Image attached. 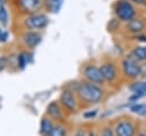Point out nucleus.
Returning a JSON list of instances; mask_svg holds the SVG:
<instances>
[{"mask_svg":"<svg viewBox=\"0 0 146 136\" xmlns=\"http://www.w3.org/2000/svg\"><path fill=\"white\" fill-rule=\"evenodd\" d=\"M103 94L104 91L99 86H97L96 83L89 82V81L80 82V85L78 86L79 97L88 104L98 103L103 98Z\"/></svg>","mask_w":146,"mask_h":136,"instance_id":"f257e3e1","label":"nucleus"},{"mask_svg":"<svg viewBox=\"0 0 146 136\" xmlns=\"http://www.w3.org/2000/svg\"><path fill=\"white\" fill-rule=\"evenodd\" d=\"M115 14L119 19L128 23L129 21L135 18L136 9L128 0H120L115 6Z\"/></svg>","mask_w":146,"mask_h":136,"instance_id":"f03ea898","label":"nucleus"},{"mask_svg":"<svg viewBox=\"0 0 146 136\" xmlns=\"http://www.w3.org/2000/svg\"><path fill=\"white\" fill-rule=\"evenodd\" d=\"M122 71L129 79H137L140 77V65L132 57H127L122 61Z\"/></svg>","mask_w":146,"mask_h":136,"instance_id":"7ed1b4c3","label":"nucleus"},{"mask_svg":"<svg viewBox=\"0 0 146 136\" xmlns=\"http://www.w3.org/2000/svg\"><path fill=\"white\" fill-rule=\"evenodd\" d=\"M114 135L115 136H135L136 135V127L129 120H121L115 126Z\"/></svg>","mask_w":146,"mask_h":136,"instance_id":"20e7f679","label":"nucleus"},{"mask_svg":"<svg viewBox=\"0 0 146 136\" xmlns=\"http://www.w3.org/2000/svg\"><path fill=\"white\" fill-rule=\"evenodd\" d=\"M24 23L29 29L39 30V29L44 27L48 24V17L43 14H33V15L26 17Z\"/></svg>","mask_w":146,"mask_h":136,"instance_id":"39448f33","label":"nucleus"},{"mask_svg":"<svg viewBox=\"0 0 146 136\" xmlns=\"http://www.w3.org/2000/svg\"><path fill=\"white\" fill-rule=\"evenodd\" d=\"M83 74L89 82H92L96 85H102L105 81L99 67H97L95 65H87L83 69Z\"/></svg>","mask_w":146,"mask_h":136,"instance_id":"423d86ee","label":"nucleus"},{"mask_svg":"<svg viewBox=\"0 0 146 136\" xmlns=\"http://www.w3.org/2000/svg\"><path fill=\"white\" fill-rule=\"evenodd\" d=\"M59 99H60L62 105L68 111H74L76 109V106H78L75 96L71 90H67V89L63 90L62 94H60V98Z\"/></svg>","mask_w":146,"mask_h":136,"instance_id":"0eeeda50","label":"nucleus"},{"mask_svg":"<svg viewBox=\"0 0 146 136\" xmlns=\"http://www.w3.org/2000/svg\"><path fill=\"white\" fill-rule=\"evenodd\" d=\"M100 72H102V75L104 78L105 81H114L116 78H117V69L115 66L114 63L112 62H108V63H105L103 64L100 67H99Z\"/></svg>","mask_w":146,"mask_h":136,"instance_id":"6e6552de","label":"nucleus"},{"mask_svg":"<svg viewBox=\"0 0 146 136\" xmlns=\"http://www.w3.org/2000/svg\"><path fill=\"white\" fill-rule=\"evenodd\" d=\"M23 39V42L26 47L29 48H34L36 47L40 42H41V34L39 32H34V31H29V32H25L22 37Z\"/></svg>","mask_w":146,"mask_h":136,"instance_id":"1a4fd4ad","label":"nucleus"},{"mask_svg":"<svg viewBox=\"0 0 146 136\" xmlns=\"http://www.w3.org/2000/svg\"><path fill=\"white\" fill-rule=\"evenodd\" d=\"M46 113L54 120L56 121H60L63 119V111L58 104V102L56 101H52L50 102L48 105H47V109H46Z\"/></svg>","mask_w":146,"mask_h":136,"instance_id":"9d476101","label":"nucleus"},{"mask_svg":"<svg viewBox=\"0 0 146 136\" xmlns=\"http://www.w3.org/2000/svg\"><path fill=\"white\" fill-rule=\"evenodd\" d=\"M125 27L131 33H140L145 29V22L140 18H133L127 23Z\"/></svg>","mask_w":146,"mask_h":136,"instance_id":"9b49d317","label":"nucleus"},{"mask_svg":"<svg viewBox=\"0 0 146 136\" xmlns=\"http://www.w3.org/2000/svg\"><path fill=\"white\" fill-rule=\"evenodd\" d=\"M22 7L27 10V11H35L41 7V1L40 0H21Z\"/></svg>","mask_w":146,"mask_h":136,"instance_id":"f8f14e48","label":"nucleus"},{"mask_svg":"<svg viewBox=\"0 0 146 136\" xmlns=\"http://www.w3.org/2000/svg\"><path fill=\"white\" fill-rule=\"evenodd\" d=\"M54 128V125L51 122V120L47 119V118H42L41 122H40V134L42 136H48L51 130Z\"/></svg>","mask_w":146,"mask_h":136,"instance_id":"ddd939ff","label":"nucleus"},{"mask_svg":"<svg viewBox=\"0 0 146 136\" xmlns=\"http://www.w3.org/2000/svg\"><path fill=\"white\" fill-rule=\"evenodd\" d=\"M132 58L137 62H146V47L144 46H137L132 50Z\"/></svg>","mask_w":146,"mask_h":136,"instance_id":"4468645a","label":"nucleus"},{"mask_svg":"<svg viewBox=\"0 0 146 136\" xmlns=\"http://www.w3.org/2000/svg\"><path fill=\"white\" fill-rule=\"evenodd\" d=\"M46 5L50 13H58L62 8L63 0H47Z\"/></svg>","mask_w":146,"mask_h":136,"instance_id":"2eb2a0df","label":"nucleus"},{"mask_svg":"<svg viewBox=\"0 0 146 136\" xmlns=\"http://www.w3.org/2000/svg\"><path fill=\"white\" fill-rule=\"evenodd\" d=\"M130 111L132 113H136L138 115H146V104H143V103H135L133 105L130 106Z\"/></svg>","mask_w":146,"mask_h":136,"instance_id":"dca6fc26","label":"nucleus"},{"mask_svg":"<svg viewBox=\"0 0 146 136\" xmlns=\"http://www.w3.org/2000/svg\"><path fill=\"white\" fill-rule=\"evenodd\" d=\"M27 63H29V55L26 53H21L17 56V65L19 66V69L24 70L25 66L27 65Z\"/></svg>","mask_w":146,"mask_h":136,"instance_id":"f3484780","label":"nucleus"},{"mask_svg":"<svg viewBox=\"0 0 146 136\" xmlns=\"http://www.w3.org/2000/svg\"><path fill=\"white\" fill-rule=\"evenodd\" d=\"M130 89H131L133 93H145V94H146V82L140 81V82L132 83V85L130 86Z\"/></svg>","mask_w":146,"mask_h":136,"instance_id":"a211bd4d","label":"nucleus"},{"mask_svg":"<svg viewBox=\"0 0 146 136\" xmlns=\"http://www.w3.org/2000/svg\"><path fill=\"white\" fill-rule=\"evenodd\" d=\"M48 136H66V129L63 126H59V125L54 126L51 133Z\"/></svg>","mask_w":146,"mask_h":136,"instance_id":"6ab92c4d","label":"nucleus"},{"mask_svg":"<svg viewBox=\"0 0 146 136\" xmlns=\"http://www.w3.org/2000/svg\"><path fill=\"white\" fill-rule=\"evenodd\" d=\"M0 22L2 25H7L8 23V13L3 5L0 6Z\"/></svg>","mask_w":146,"mask_h":136,"instance_id":"aec40b11","label":"nucleus"},{"mask_svg":"<svg viewBox=\"0 0 146 136\" xmlns=\"http://www.w3.org/2000/svg\"><path fill=\"white\" fill-rule=\"evenodd\" d=\"M97 110H89V111H86L83 113V118L86 119H91V118H95L97 115Z\"/></svg>","mask_w":146,"mask_h":136,"instance_id":"412c9836","label":"nucleus"},{"mask_svg":"<svg viewBox=\"0 0 146 136\" xmlns=\"http://www.w3.org/2000/svg\"><path fill=\"white\" fill-rule=\"evenodd\" d=\"M100 136H115V135H114V131H113L110 127H105V128L103 129Z\"/></svg>","mask_w":146,"mask_h":136,"instance_id":"4be33fe9","label":"nucleus"},{"mask_svg":"<svg viewBox=\"0 0 146 136\" xmlns=\"http://www.w3.org/2000/svg\"><path fill=\"white\" fill-rule=\"evenodd\" d=\"M146 94L145 93H133L131 96H130V101H137V99H139V98H141L143 96H145Z\"/></svg>","mask_w":146,"mask_h":136,"instance_id":"5701e85b","label":"nucleus"},{"mask_svg":"<svg viewBox=\"0 0 146 136\" xmlns=\"http://www.w3.org/2000/svg\"><path fill=\"white\" fill-rule=\"evenodd\" d=\"M8 37H9L8 32L7 31H2L1 34H0V42H6L8 40Z\"/></svg>","mask_w":146,"mask_h":136,"instance_id":"b1692460","label":"nucleus"},{"mask_svg":"<svg viewBox=\"0 0 146 136\" xmlns=\"http://www.w3.org/2000/svg\"><path fill=\"white\" fill-rule=\"evenodd\" d=\"M6 66H7V58L3 57V56H1L0 57V71H2Z\"/></svg>","mask_w":146,"mask_h":136,"instance_id":"393cba45","label":"nucleus"},{"mask_svg":"<svg viewBox=\"0 0 146 136\" xmlns=\"http://www.w3.org/2000/svg\"><path fill=\"white\" fill-rule=\"evenodd\" d=\"M140 77L146 78V64H141L140 65Z\"/></svg>","mask_w":146,"mask_h":136,"instance_id":"a878e982","label":"nucleus"},{"mask_svg":"<svg viewBox=\"0 0 146 136\" xmlns=\"http://www.w3.org/2000/svg\"><path fill=\"white\" fill-rule=\"evenodd\" d=\"M75 136H89V133H86L84 130H78L76 131V134H75Z\"/></svg>","mask_w":146,"mask_h":136,"instance_id":"bb28decb","label":"nucleus"},{"mask_svg":"<svg viewBox=\"0 0 146 136\" xmlns=\"http://www.w3.org/2000/svg\"><path fill=\"white\" fill-rule=\"evenodd\" d=\"M139 41H143V42H146V35H137L136 37Z\"/></svg>","mask_w":146,"mask_h":136,"instance_id":"cd10ccee","label":"nucleus"},{"mask_svg":"<svg viewBox=\"0 0 146 136\" xmlns=\"http://www.w3.org/2000/svg\"><path fill=\"white\" fill-rule=\"evenodd\" d=\"M131 1H133L138 5H146V0H131Z\"/></svg>","mask_w":146,"mask_h":136,"instance_id":"c85d7f7f","label":"nucleus"},{"mask_svg":"<svg viewBox=\"0 0 146 136\" xmlns=\"http://www.w3.org/2000/svg\"><path fill=\"white\" fill-rule=\"evenodd\" d=\"M89 136H96V135H95L94 131H90V133H89Z\"/></svg>","mask_w":146,"mask_h":136,"instance_id":"c756f323","label":"nucleus"},{"mask_svg":"<svg viewBox=\"0 0 146 136\" xmlns=\"http://www.w3.org/2000/svg\"><path fill=\"white\" fill-rule=\"evenodd\" d=\"M6 1H7V0H0V3L3 5V3H6Z\"/></svg>","mask_w":146,"mask_h":136,"instance_id":"7c9ffc66","label":"nucleus"},{"mask_svg":"<svg viewBox=\"0 0 146 136\" xmlns=\"http://www.w3.org/2000/svg\"><path fill=\"white\" fill-rule=\"evenodd\" d=\"M139 136H146V134H139Z\"/></svg>","mask_w":146,"mask_h":136,"instance_id":"2f4dec72","label":"nucleus"},{"mask_svg":"<svg viewBox=\"0 0 146 136\" xmlns=\"http://www.w3.org/2000/svg\"><path fill=\"white\" fill-rule=\"evenodd\" d=\"M1 32H2V30H1V29H0V34H1Z\"/></svg>","mask_w":146,"mask_h":136,"instance_id":"473e14b6","label":"nucleus"}]
</instances>
